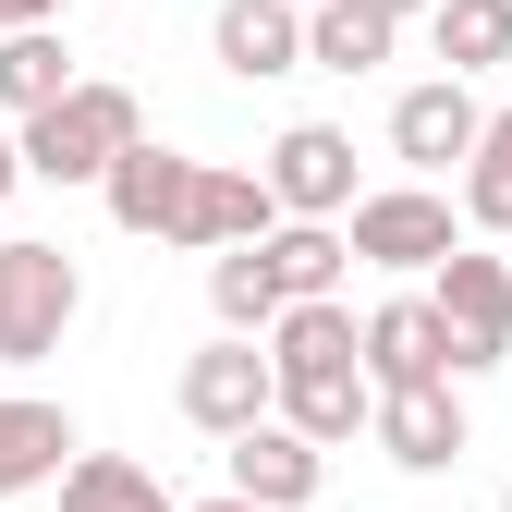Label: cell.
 Masks as SVG:
<instances>
[{"label": "cell", "instance_id": "cell-25", "mask_svg": "<svg viewBox=\"0 0 512 512\" xmlns=\"http://www.w3.org/2000/svg\"><path fill=\"white\" fill-rule=\"evenodd\" d=\"M49 13H61V0H0V37H37Z\"/></svg>", "mask_w": 512, "mask_h": 512}, {"label": "cell", "instance_id": "cell-7", "mask_svg": "<svg viewBox=\"0 0 512 512\" xmlns=\"http://www.w3.org/2000/svg\"><path fill=\"white\" fill-rule=\"evenodd\" d=\"M391 147H403L415 171H464V159L488 147V110H476V86H464V74H427V86H403V98H391Z\"/></svg>", "mask_w": 512, "mask_h": 512}, {"label": "cell", "instance_id": "cell-3", "mask_svg": "<svg viewBox=\"0 0 512 512\" xmlns=\"http://www.w3.org/2000/svg\"><path fill=\"white\" fill-rule=\"evenodd\" d=\"M342 232H354V256H366V269H452V256H464L452 196H439V183H378V196H366Z\"/></svg>", "mask_w": 512, "mask_h": 512}, {"label": "cell", "instance_id": "cell-17", "mask_svg": "<svg viewBox=\"0 0 512 512\" xmlns=\"http://www.w3.org/2000/svg\"><path fill=\"white\" fill-rule=\"evenodd\" d=\"M74 86H86V74H74V49H61L49 25H37V37H0V110H13V135H25V122H49Z\"/></svg>", "mask_w": 512, "mask_h": 512}, {"label": "cell", "instance_id": "cell-19", "mask_svg": "<svg viewBox=\"0 0 512 512\" xmlns=\"http://www.w3.org/2000/svg\"><path fill=\"white\" fill-rule=\"evenodd\" d=\"M391 13H366V0H317V13H305V61H317V74H378V61H391Z\"/></svg>", "mask_w": 512, "mask_h": 512}, {"label": "cell", "instance_id": "cell-9", "mask_svg": "<svg viewBox=\"0 0 512 512\" xmlns=\"http://www.w3.org/2000/svg\"><path fill=\"white\" fill-rule=\"evenodd\" d=\"M366 378H378V391H439V378H452V330H439L427 293L366 305Z\"/></svg>", "mask_w": 512, "mask_h": 512}, {"label": "cell", "instance_id": "cell-8", "mask_svg": "<svg viewBox=\"0 0 512 512\" xmlns=\"http://www.w3.org/2000/svg\"><path fill=\"white\" fill-rule=\"evenodd\" d=\"M378 452H391L403 476H452L464 452H476V427H464V391L439 378V391H378Z\"/></svg>", "mask_w": 512, "mask_h": 512}, {"label": "cell", "instance_id": "cell-27", "mask_svg": "<svg viewBox=\"0 0 512 512\" xmlns=\"http://www.w3.org/2000/svg\"><path fill=\"white\" fill-rule=\"evenodd\" d=\"M183 512H256V500H232V488H220V500H183Z\"/></svg>", "mask_w": 512, "mask_h": 512}, {"label": "cell", "instance_id": "cell-20", "mask_svg": "<svg viewBox=\"0 0 512 512\" xmlns=\"http://www.w3.org/2000/svg\"><path fill=\"white\" fill-rule=\"evenodd\" d=\"M269 366L305 378V366H366V317L354 305H293L281 330H269Z\"/></svg>", "mask_w": 512, "mask_h": 512}, {"label": "cell", "instance_id": "cell-16", "mask_svg": "<svg viewBox=\"0 0 512 512\" xmlns=\"http://www.w3.org/2000/svg\"><path fill=\"white\" fill-rule=\"evenodd\" d=\"M208 305H220V342H269L281 317H293V293H281V269H269V244L208 256Z\"/></svg>", "mask_w": 512, "mask_h": 512}, {"label": "cell", "instance_id": "cell-15", "mask_svg": "<svg viewBox=\"0 0 512 512\" xmlns=\"http://www.w3.org/2000/svg\"><path fill=\"white\" fill-rule=\"evenodd\" d=\"M281 427L317 439V452H342L354 427H378V378L366 366H305V378H281Z\"/></svg>", "mask_w": 512, "mask_h": 512}, {"label": "cell", "instance_id": "cell-26", "mask_svg": "<svg viewBox=\"0 0 512 512\" xmlns=\"http://www.w3.org/2000/svg\"><path fill=\"white\" fill-rule=\"evenodd\" d=\"M366 13H391V25H403V13H439V0H366Z\"/></svg>", "mask_w": 512, "mask_h": 512}, {"label": "cell", "instance_id": "cell-11", "mask_svg": "<svg viewBox=\"0 0 512 512\" xmlns=\"http://www.w3.org/2000/svg\"><path fill=\"white\" fill-rule=\"evenodd\" d=\"M269 232H281L269 171H232V159H208V171H196V208H183V244H196V256H232V244H269Z\"/></svg>", "mask_w": 512, "mask_h": 512}, {"label": "cell", "instance_id": "cell-4", "mask_svg": "<svg viewBox=\"0 0 512 512\" xmlns=\"http://www.w3.org/2000/svg\"><path fill=\"white\" fill-rule=\"evenodd\" d=\"M427 305H439V330H452V378H476V366H500L512 354V269L500 256H452V269L427 281Z\"/></svg>", "mask_w": 512, "mask_h": 512}, {"label": "cell", "instance_id": "cell-18", "mask_svg": "<svg viewBox=\"0 0 512 512\" xmlns=\"http://www.w3.org/2000/svg\"><path fill=\"white\" fill-rule=\"evenodd\" d=\"M269 269H281V293H293V305H342L354 232H342V220H281V232H269Z\"/></svg>", "mask_w": 512, "mask_h": 512}, {"label": "cell", "instance_id": "cell-13", "mask_svg": "<svg viewBox=\"0 0 512 512\" xmlns=\"http://www.w3.org/2000/svg\"><path fill=\"white\" fill-rule=\"evenodd\" d=\"M317 476H330V452H317V439H293L281 415L232 439V500H256V512H305Z\"/></svg>", "mask_w": 512, "mask_h": 512}, {"label": "cell", "instance_id": "cell-14", "mask_svg": "<svg viewBox=\"0 0 512 512\" xmlns=\"http://www.w3.org/2000/svg\"><path fill=\"white\" fill-rule=\"evenodd\" d=\"M208 49H220V74H244V86L305 74V13H293V0H220Z\"/></svg>", "mask_w": 512, "mask_h": 512}, {"label": "cell", "instance_id": "cell-29", "mask_svg": "<svg viewBox=\"0 0 512 512\" xmlns=\"http://www.w3.org/2000/svg\"><path fill=\"white\" fill-rule=\"evenodd\" d=\"M500 512H512V500H500Z\"/></svg>", "mask_w": 512, "mask_h": 512}, {"label": "cell", "instance_id": "cell-6", "mask_svg": "<svg viewBox=\"0 0 512 512\" xmlns=\"http://www.w3.org/2000/svg\"><path fill=\"white\" fill-rule=\"evenodd\" d=\"M269 196H281V220H354L366 208L354 196V135L342 122H293L269 147Z\"/></svg>", "mask_w": 512, "mask_h": 512}, {"label": "cell", "instance_id": "cell-21", "mask_svg": "<svg viewBox=\"0 0 512 512\" xmlns=\"http://www.w3.org/2000/svg\"><path fill=\"white\" fill-rule=\"evenodd\" d=\"M61 512H183V500H171L159 464H135V452H86L74 476H61Z\"/></svg>", "mask_w": 512, "mask_h": 512}, {"label": "cell", "instance_id": "cell-10", "mask_svg": "<svg viewBox=\"0 0 512 512\" xmlns=\"http://www.w3.org/2000/svg\"><path fill=\"white\" fill-rule=\"evenodd\" d=\"M196 171L208 159H183V147H135L98 196H110V220L135 232V244H183V208H196Z\"/></svg>", "mask_w": 512, "mask_h": 512}, {"label": "cell", "instance_id": "cell-1", "mask_svg": "<svg viewBox=\"0 0 512 512\" xmlns=\"http://www.w3.org/2000/svg\"><path fill=\"white\" fill-rule=\"evenodd\" d=\"M135 147H147V110H135V86H110V74H86L49 122H25V171L37 183H110Z\"/></svg>", "mask_w": 512, "mask_h": 512}, {"label": "cell", "instance_id": "cell-24", "mask_svg": "<svg viewBox=\"0 0 512 512\" xmlns=\"http://www.w3.org/2000/svg\"><path fill=\"white\" fill-rule=\"evenodd\" d=\"M25 183H37V171H25V135H0V208H13Z\"/></svg>", "mask_w": 512, "mask_h": 512}, {"label": "cell", "instance_id": "cell-5", "mask_svg": "<svg viewBox=\"0 0 512 512\" xmlns=\"http://www.w3.org/2000/svg\"><path fill=\"white\" fill-rule=\"evenodd\" d=\"M183 415H196L208 439L269 427V415H281V366L256 354V342H208V354H183Z\"/></svg>", "mask_w": 512, "mask_h": 512}, {"label": "cell", "instance_id": "cell-12", "mask_svg": "<svg viewBox=\"0 0 512 512\" xmlns=\"http://www.w3.org/2000/svg\"><path fill=\"white\" fill-rule=\"evenodd\" d=\"M86 464V439L61 403H25V391H0V500H25V488H61Z\"/></svg>", "mask_w": 512, "mask_h": 512}, {"label": "cell", "instance_id": "cell-2", "mask_svg": "<svg viewBox=\"0 0 512 512\" xmlns=\"http://www.w3.org/2000/svg\"><path fill=\"white\" fill-rule=\"evenodd\" d=\"M74 305H86L74 244H49V232H0V366H37V354H61Z\"/></svg>", "mask_w": 512, "mask_h": 512}, {"label": "cell", "instance_id": "cell-22", "mask_svg": "<svg viewBox=\"0 0 512 512\" xmlns=\"http://www.w3.org/2000/svg\"><path fill=\"white\" fill-rule=\"evenodd\" d=\"M427 37H439L452 74H500V61H512V0H439Z\"/></svg>", "mask_w": 512, "mask_h": 512}, {"label": "cell", "instance_id": "cell-23", "mask_svg": "<svg viewBox=\"0 0 512 512\" xmlns=\"http://www.w3.org/2000/svg\"><path fill=\"white\" fill-rule=\"evenodd\" d=\"M464 220L476 232H512V110H488V147L464 159Z\"/></svg>", "mask_w": 512, "mask_h": 512}, {"label": "cell", "instance_id": "cell-28", "mask_svg": "<svg viewBox=\"0 0 512 512\" xmlns=\"http://www.w3.org/2000/svg\"><path fill=\"white\" fill-rule=\"evenodd\" d=\"M293 13H317V0H293Z\"/></svg>", "mask_w": 512, "mask_h": 512}]
</instances>
